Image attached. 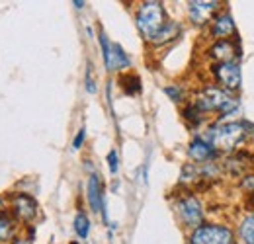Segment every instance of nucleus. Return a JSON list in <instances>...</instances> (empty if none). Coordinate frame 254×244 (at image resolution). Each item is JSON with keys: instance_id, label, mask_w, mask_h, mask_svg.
<instances>
[{"instance_id": "nucleus-1", "label": "nucleus", "mask_w": 254, "mask_h": 244, "mask_svg": "<svg viewBox=\"0 0 254 244\" xmlns=\"http://www.w3.org/2000/svg\"><path fill=\"white\" fill-rule=\"evenodd\" d=\"M193 106L201 114L221 112L223 116H227V114H231V112H235L239 108V102H237V98L231 92L223 90L219 86H205L203 90L195 96Z\"/></svg>"}, {"instance_id": "nucleus-2", "label": "nucleus", "mask_w": 254, "mask_h": 244, "mask_svg": "<svg viewBox=\"0 0 254 244\" xmlns=\"http://www.w3.org/2000/svg\"><path fill=\"white\" fill-rule=\"evenodd\" d=\"M245 137H247V125L241 122L215 125L207 131V143L215 151H225V153H231L233 149H237L245 141Z\"/></svg>"}, {"instance_id": "nucleus-3", "label": "nucleus", "mask_w": 254, "mask_h": 244, "mask_svg": "<svg viewBox=\"0 0 254 244\" xmlns=\"http://www.w3.org/2000/svg\"><path fill=\"white\" fill-rule=\"evenodd\" d=\"M164 8L162 4L157 0H147L139 6V12H137V28L143 33V37L151 39L162 30L164 26Z\"/></svg>"}, {"instance_id": "nucleus-4", "label": "nucleus", "mask_w": 254, "mask_h": 244, "mask_svg": "<svg viewBox=\"0 0 254 244\" xmlns=\"http://www.w3.org/2000/svg\"><path fill=\"white\" fill-rule=\"evenodd\" d=\"M190 244H233V231L223 225H199L191 233Z\"/></svg>"}, {"instance_id": "nucleus-5", "label": "nucleus", "mask_w": 254, "mask_h": 244, "mask_svg": "<svg viewBox=\"0 0 254 244\" xmlns=\"http://www.w3.org/2000/svg\"><path fill=\"white\" fill-rule=\"evenodd\" d=\"M213 74H215L217 82L223 86V90L233 92L241 88V80H243V76H241V66L235 61L215 64V66H213Z\"/></svg>"}, {"instance_id": "nucleus-6", "label": "nucleus", "mask_w": 254, "mask_h": 244, "mask_svg": "<svg viewBox=\"0 0 254 244\" xmlns=\"http://www.w3.org/2000/svg\"><path fill=\"white\" fill-rule=\"evenodd\" d=\"M176 209H178V215H180V219H182L184 225L193 227V229L201 225V221H203V207H201V203L193 195L182 197L176 203Z\"/></svg>"}, {"instance_id": "nucleus-7", "label": "nucleus", "mask_w": 254, "mask_h": 244, "mask_svg": "<svg viewBox=\"0 0 254 244\" xmlns=\"http://www.w3.org/2000/svg\"><path fill=\"white\" fill-rule=\"evenodd\" d=\"M100 43H102V51H104L106 66H108L110 70L129 66V57L126 55V51L122 49V45H118V43H110V41L106 39L104 33H100Z\"/></svg>"}, {"instance_id": "nucleus-8", "label": "nucleus", "mask_w": 254, "mask_h": 244, "mask_svg": "<svg viewBox=\"0 0 254 244\" xmlns=\"http://www.w3.org/2000/svg\"><path fill=\"white\" fill-rule=\"evenodd\" d=\"M217 8H219V2H215V0H193V2H188L190 20L197 26L207 24L213 18V14L217 12Z\"/></svg>"}, {"instance_id": "nucleus-9", "label": "nucleus", "mask_w": 254, "mask_h": 244, "mask_svg": "<svg viewBox=\"0 0 254 244\" xmlns=\"http://www.w3.org/2000/svg\"><path fill=\"white\" fill-rule=\"evenodd\" d=\"M188 154L195 162H209L211 158H215L217 151L205 139H193L190 143V147H188Z\"/></svg>"}, {"instance_id": "nucleus-10", "label": "nucleus", "mask_w": 254, "mask_h": 244, "mask_svg": "<svg viewBox=\"0 0 254 244\" xmlns=\"http://www.w3.org/2000/svg\"><path fill=\"white\" fill-rule=\"evenodd\" d=\"M14 211L22 221H33L37 215V203L33 197L26 195V193H20L14 197Z\"/></svg>"}, {"instance_id": "nucleus-11", "label": "nucleus", "mask_w": 254, "mask_h": 244, "mask_svg": "<svg viewBox=\"0 0 254 244\" xmlns=\"http://www.w3.org/2000/svg\"><path fill=\"white\" fill-rule=\"evenodd\" d=\"M235 55H237L235 45H233L231 41H227V39H219V41H215V43L209 47V57L217 62V64H219V62L235 61Z\"/></svg>"}, {"instance_id": "nucleus-12", "label": "nucleus", "mask_w": 254, "mask_h": 244, "mask_svg": "<svg viewBox=\"0 0 254 244\" xmlns=\"http://www.w3.org/2000/svg\"><path fill=\"white\" fill-rule=\"evenodd\" d=\"M235 33V22H233V16L229 12H221L217 16H213L211 20V35L215 37H229Z\"/></svg>"}, {"instance_id": "nucleus-13", "label": "nucleus", "mask_w": 254, "mask_h": 244, "mask_svg": "<svg viewBox=\"0 0 254 244\" xmlns=\"http://www.w3.org/2000/svg\"><path fill=\"white\" fill-rule=\"evenodd\" d=\"M249 158H251V154L249 153H237L233 154L231 158H227L225 160V168L229 170V172H233V174H237V176H247V172H251L254 166L249 162Z\"/></svg>"}, {"instance_id": "nucleus-14", "label": "nucleus", "mask_w": 254, "mask_h": 244, "mask_svg": "<svg viewBox=\"0 0 254 244\" xmlns=\"http://www.w3.org/2000/svg\"><path fill=\"white\" fill-rule=\"evenodd\" d=\"M88 201H90V207L92 211H104V197H102V185L98 176L92 174L90 180H88Z\"/></svg>"}, {"instance_id": "nucleus-15", "label": "nucleus", "mask_w": 254, "mask_h": 244, "mask_svg": "<svg viewBox=\"0 0 254 244\" xmlns=\"http://www.w3.org/2000/svg\"><path fill=\"white\" fill-rule=\"evenodd\" d=\"M180 33V26L176 24V22H166L164 26H162V30L153 37V43H157V45H162V43H166V41H170V39H174L176 35Z\"/></svg>"}, {"instance_id": "nucleus-16", "label": "nucleus", "mask_w": 254, "mask_h": 244, "mask_svg": "<svg viewBox=\"0 0 254 244\" xmlns=\"http://www.w3.org/2000/svg\"><path fill=\"white\" fill-rule=\"evenodd\" d=\"M239 235L245 244H254V213L243 219V223L239 227Z\"/></svg>"}, {"instance_id": "nucleus-17", "label": "nucleus", "mask_w": 254, "mask_h": 244, "mask_svg": "<svg viewBox=\"0 0 254 244\" xmlns=\"http://www.w3.org/2000/svg\"><path fill=\"white\" fill-rule=\"evenodd\" d=\"M14 233H16V227H14L12 219L8 215L0 213V241H12Z\"/></svg>"}, {"instance_id": "nucleus-18", "label": "nucleus", "mask_w": 254, "mask_h": 244, "mask_svg": "<svg viewBox=\"0 0 254 244\" xmlns=\"http://www.w3.org/2000/svg\"><path fill=\"white\" fill-rule=\"evenodd\" d=\"M74 231H76V235L80 237V239H86L88 237V231H90V221H88V217L86 213H76L74 217Z\"/></svg>"}, {"instance_id": "nucleus-19", "label": "nucleus", "mask_w": 254, "mask_h": 244, "mask_svg": "<svg viewBox=\"0 0 254 244\" xmlns=\"http://www.w3.org/2000/svg\"><path fill=\"white\" fill-rule=\"evenodd\" d=\"M120 84H122V88H124L127 94H137V92L141 90V84H139V76H135V74H127V76H122V78H120Z\"/></svg>"}, {"instance_id": "nucleus-20", "label": "nucleus", "mask_w": 254, "mask_h": 244, "mask_svg": "<svg viewBox=\"0 0 254 244\" xmlns=\"http://www.w3.org/2000/svg\"><path fill=\"white\" fill-rule=\"evenodd\" d=\"M108 164H110V172L116 174L118 172V153L116 151H110V154H108Z\"/></svg>"}, {"instance_id": "nucleus-21", "label": "nucleus", "mask_w": 254, "mask_h": 244, "mask_svg": "<svg viewBox=\"0 0 254 244\" xmlns=\"http://www.w3.org/2000/svg\"><path fill=\"white\" fill-rule=\"evenodd\" d=\"M241 185H243L247 191H254V174H247V176L243 178Z\"/></svg>"}, {"instance_id": "nucleus-22", "label": "nucleus", "mask_w": 254, "mask_h": 244, "mask_svg": "<svg viewBox=\"0 0 254 244\" xmlns=\"http://www.w3.org/2000/svg\"><path fill=\"white\" fill-rule=\"evenodd\" d=\"M164 92H166V94H168L172 100H180V98H182V90H180L178 86H166V88H164Z\"/></svg>"}, {"instance_id": "nucleus-23", "label": "nucleus", "mask_w": 254, "mask_h": 244, "mask_svg": "<svg viewBox=\"0 0 254 244\" xmlns=\"http://www.w3.org/2000/svg\"><path fill=\"white\" fill-rule=\"evenodd\" d=\"M84 137H86V131H84V129H80V131H78V135L74 137V143H72V147H74V149H80V147H82V141H84Z\"/></svg>"}, {"instance_id": "nucleus-24", "label": "nucleus", "mask_w": 254, "mask_h": 244, "mask_svg": "<svg viewBox=\"0 0 254 244\" xmlns=\"http://www.w3.org/2000/svg\"><path fill=\"white\" fill-rule=\"evenodd\" d=\"M247 205H249V209H254V191L247 195Z\"/></svg>"}, {"instance_id": "nucleus-25", "label": "nucleus", "mask_w": 254, "mask_h": 244, "mask_svg": "<svg viewBox=\"0 0 254 244\" xmlns=\"http://www.w3.org/2000/svg\"><path fill=\"white\" fill-rule=\"evenodd\" d=\"M74 6H76V8H82V6H84V2H80V0H76V2H74Z\"/></svg>"}, {"instance_id": "nucleus-26", "label": "nucleus", "mask_w": 254, "mask_h": 244, "mask_svg": "<svg viewBox=\"0 0 254 244\" xmlns=\"http://www.w3.org/2000/svg\"><path fill=\"white\" fill-rule=\"evenodd\" d=\"M14 244H30V243H28V241H16Z\"/></svg>"}, {"instance_id": "nucleus-27", "label": "nucleus", "mask_w": 254, "mask_h": 244, "mask_svg": "<svg viewBox=\"0 0 254 244\" xmlns=\"http://www.w3.org/2000/svg\"><path fill=\"white\" fill-rule=\"evenodd\" d=\"M0 211H2V201H0Z\"/></svg>"}, {"instance_id": "nucleus-28", "label": "nucleus", "mask_w": 254, "mask_h": 244, "mask_svg": "<svg viewBox=\"0 0 254 244\" xmlns=\"http://www.w3.org/2000/svg\"><path fill=\"white\" fill-rule=\"evenodd\" d=\"M70 244H78V243H70Z\"/></svg>"}]
</instances>
